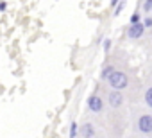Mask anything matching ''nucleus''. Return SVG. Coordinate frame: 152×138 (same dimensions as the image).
<instances>
[{
	"instance_id": "obj_1",
	"label": "nucleus",
	"mask_w": 152,
	"mask_h": 138,
	"mask_svg": "<svg viewBox=\"0 0 152 138\" xmlns=\"http://www.w3.org/2000/svg\"><path fill=\"white\" fill-rule=\"evenodd\" d=\"M107 83H109V86L115 88V90H125V88L129 86V76H127L125 72H122V70H115V72L107 77Z\"/></svg>"
},
{
	"instance_id": "obj_2",
	"label": "nucleus",
	"mask_w": 152,
	"mask_h": 138,
	"mask_svg": "<svg viewBox=\"0 0 152 138\" xmlns=\"http://www.w3.org/2000/svg\"><path fill=\"white\" fill-rule=\"evenodd\" d=\"M145 23L143 22H138V23H129L127 27V38L129 40H140L143 34H145Z\"/></svg>"
},
{
	"instance_id": "obj_3",
	"label": "nucleus",
	"mask_w": 152,
	"mask_h": 138,
	"mask_svg": "<svg viewBox=\"0 0 152 138\" xmlns=\"http://www.w3.org/2000/svg\"><path fill=\"white\" fill-rule=\"evenodd\" d=\"M86 106H88V109H90L91 113H100V111H104V101H102V97L97 95V93H93V95L88 97Z\"/></svg>"
},
{
	"instance_id": "obj_4",
	"label": "nucleus",
	"mask_w": 152,
	"mask_h": 138,
	"mask_svg": "<svg viewBox=\"0 0 152 138\" xmlns=\"http://www.w3.org/2000/svg\"><path fill=\"white\" fill-rule=\"evenodd\" d=\"M138 131L143 134H150L152 133V115L145 113L138 118Z\"/></svg>"
},
{
	"instance_id": "obj_5",
	"label": "nucleus",
	"mask_w": 152,
	"mask_h": 138,
	"mask_svg": "<svg viewBox=\"0 0 152 138\" xmlns=\"http://www.w3.org/2000/svg\"><path fill=\"white\" fill-rule=\"evenodd\" d=\"M107 101H109V106L111 108H120L124 104V95H122V90H115L111 88L109 95H107Z\"/></svg>"
},
{
	"instance_id": "obj_6",
	"label": "nucleus",
	"mask_w": 152,
	"mask_h": 138,
	"mask_svg": "<svg viewBox=\"0 0 152 138\" xmlns=\"http://www.w3.org/2000/svg\"><path fill=\"white\" fill-rule=\"evenodd\" d=\"M79 134H81V136H86V138L95 136V127H93V124H90V122L83 124V126H81V129H79Z\"/></svg>"
},
{
	"instance_id": "obj_7",
	"label": "nucleus",
	"mask_w": 152,
	"mask_h": 138,
	"mask_svg": "<svg viewBox=\"0 0 152 138\" xmlns=\"http://www.w3.org/2000/svg\"><path fill=\"white\" fill-rule=\"evenodd\" d=\"M115 70H116V68H115L113 65H106V66L102 68V70H100V79L107 81V77H109V76H111V74H113Z\"/></svg>"
},
{
	"instance_id": "obj_8",
	"label": "nucleus",
	"mask_w": 152,
	"mask_h": 138,
	"mask_svg": "<svg viewBox=\"0 0 152 138\" xmlns=\"http://www.w3.org/2000/svg\"><path fill=\"white\" fill-rule=\"evenodd\" d=\"M141 11L147 13H152V0H141Z\"/></svg>"
},
{
	"instance_id": "obj_9",
	"label": "nucleus",
	"mask_w": 152,
	"mask_h": 138,
	"mask_svg": "<svg viewBox=\"0 0 152 138\" xmlns=\"http://www.w3.org/2000/svg\"><path fill=\"white\" fill-rule=\"evenodd\" d=\"M124 7H125V0H120V2L116 4V7H115V11H113V16H115V18L120 16V13L124 11Z\"/></svg>"
},
{
	"instance_id": "obj_10",
	"label": "nucleus",
	"mask_w": 152,
	"mask_h": 138,
	"mask_svg": "<svg viewBox=\"0 0 152 138\" xmlns=\"http://www.w3.org/2000/svg\"><path fill=\"white\" fill-rule=\"evenodd\" d=\"M68 134H70L72 138H75V136L79 134V124H77V122H72V124H70V133H68Z\"/></svg>"
},
{
	"instance_id": "obj_11",
	"label": "nucleus",
	"mask_w": 152,
	"mask_h": 138,
	"mask_svg": "<svg viewBox=\"0 0 152 138\" xmlns=\"http://www.w3.org/2000/svg\"><path fill=\"white\" fill-rule=\"evenodd\" d=\"M145 104L152 109V86L147 88V92H145Z\"/></svg>"
},
{
	"instance_id": "obj_12",
	"label": "nucleus",
	"mask_w": 152,
	"mask_h": 138,
	"mask_svg": "<svg viewBox=\"0 0 152 138\" xmlns=\"http://www.w3.org/2000/svg\"><path fill=\"white\" fill-rule=\"evenodd\" d=\"M138 22H143V18H141V13H140V11L132 13V15H131V18H129V23H138Z\"/></svg>"
},
{
	"instance_id": "obj_13",
	"label": "nucleus",
	"mask_w": 152,
	"mask_h": 138,
	"mask_svg": "<svg viewBox=\"0 0 152 138\" xmlns=\"http://www.w3.org/2000/svg\"><path fill=\"white\" fill-rule=\"evenodd\" d=\"M111 47H113V41H111L109 38H104V40H102V48H104V52H109Z\"/></svg>"
},
{
	"instance_id": "obj_14",
	"label": "nucleus",
	"mask_w": 152,
	"mask_h": 138,
	"mask_svg": "<svg viewBox=\"0 0 152 138\" xmlns=\"http://www.w3.org/2000/svg\"><path fill=\"white\" fill-rule=\"evenodd\" d=\"M143 23H145L147 29H152V13H147V15L143 16Z\"/></svg>"
},
{
	"instance_id": "obj_15",
	"label": "nucleus",
	"mask_w": 152,
	"mask_h": 138,
	"mask_svg": "<svg viewBox=\"0 0 152 138\" xmlns=\"http://www.w3.org/2000/svg\"><path fill=\"white\" fill-rule=\"evenodd\" d=\"M6 9H7V4L4 2V0H0V13H4Z\"/></svg>"
},
{
	"instance_id": "obj_16",
	"label": "nucleus",
	"mask_w": 152,
	"mask_h": 138,
	"mask_svg": "<svg viewBox=\"0 0 152 138\" xmlns=\"http://www.w3.org/2000/svg\"><path fill=\"white\" fill-rule=\"evenodd\" d=\"M118 2H120V0H111V2H109V6H111V7H113V9H115V7H116V4H118Z\"/></svg>"
}]
</instances>
